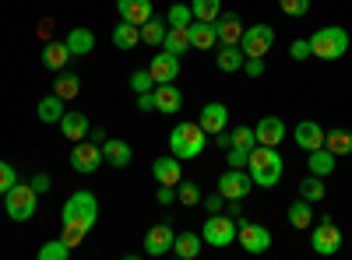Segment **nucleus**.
<instances>
[{
    "label": "nucleus",
    "mask_w": 352,
    "mask_h": 260,
    "mask_svg": "<svg viewBox=\"0 0 352 260\" xmlns=\"http://www.w3.org/2000/svg\"><path fill=\"white\" fill-rule=\"evenodd\" d=\"M247 172H250L254 187H261V190H272V187H278V180H282L285 162H282V155H278L275 148H268V144H257V148H250Z\"/></svg>",
    "instance_id": "1"
},
{
    "label": "nucleus",
    "mask_w": 352,
    "mask_h": 260,
    "mask_svg": "<svg viewBox=\"0 0 352 260\" xmlns=\"http://www.w3.org/2000/svg\"><path fill=\"white\" fill-rule=\"evenodd\" d=\"M307 43H310V56H317V60H342V56L349 53V32L338 28V25L317 28Z\"/></svg>",
    "instance_id": "2"
},
{
    "label": "nucleus",
    "mask_w": 352,
    "mask_h": 260,
    "mask_svg": "<svg viewBox=\"0 0 352 260\" xmlns=\"http://www.w3.org/2000/svg\"><path fill=\"white\" fill-rule=\"evenodd\" d=\"M204 144H208V134H204L201 123H176L173 134H169V152L187 162V158H197L204 152Z\"/></svg>",
    "instance_id": "3"
},
{
    "label": "nucleus",
    "mask_w": 352,
    "mask_h": 260,
    "mask_svg": "<svg viewBox=\"0 0 352 260\" xmlns=\"http://www.w3.org/2000/svg\"><path fill=\"white\" fill-rule=\"evenodd\" d=\"M99 222V200L96 193H88V190H78L64 200V225H81L92 233V225Z\"/></svg>",
    "instance_id": "4"
},
{
    "label": "nucleus",
    "mask_w": 352,
    "mask_h": 260,
    "mask_svg": "<svg viewBox=\"0 0 352 260\" xmlns=\"http://www.w3.org/2000/svg\"><path fill=\"white\" fill-rule=\"evenodd\" d=\"M4 208H8V218L11 222H28L39 208V190L32 183H14L8 193H4Z\"/></svg>",
    "instance_id": "5"
},
{
    "label": "nucleus",
    "mask_w": 352,
    "mask_h": 260,
    "mask_svg": "<svg viewBox=\"0 0 352 260\" xmlns=\"http://www.w3.org/2000/svg\"><path fill=\"white\" fill-rule=\"evenodd\" d=\"M236 233H240V225H236V218L232 215H208V222H204V233H201V239L208 243V246H229L232 239H236Z\"/></svg>",
    "instance_id": "6"
},
{
    "label": "nucleus",
    "mask_w": 352,
    "mask_h": 260,
    "mask_svg": "<svg viewBox=\"0 0 352 260\" xmlns=\"http://www.w3.org/2000/svg\"><path fill=\"white\" fill-rule=\"evenodd\" d=\"M102 148L92 141H74V148H71V169L81 172V176H92V172L102 165Z\"/></svg>",
    "instance_id": "7"
},
{
    "label": "nucleus",
    "mask_w": 352,
    "mask_h": 260,
    "mask_svg": "<svg viewBox=\"0 0 352 260\" xmlns=\"http://www.w3.org/2000/svg\"><path fill=\"white\" fill-rule=\"evenodd\" d=\"M310 246H314V253H320V257H335V253L342 250L338 225H335L331 218H320L317 228H314V236H310Z\"/></svg>",
    "instance_id": "8"
},
{
    "label": "nucleus",
    "mask_w": 352,
    "mask_h": 260,
    "mask_svg": "<svg viewBox=\"0 0 352 260\" xmlns=\"http://www.w3.org/2000/svg\"><path fill=\"white\" fill-rule=\"evenodd\" d=\"M236 225H240L236 239H240V246H243L247 253H264V250H272V233H268L264 225H254V222H247V218H240V215H236Z\"/></svg>",
    "instance_id": "9"
},
{
    "label": "nucleus",
    "mask_w": 352,
    "mask_h": 260,
    "mask_svg": "<svg viewBox=\"0 0 352 260\" xmlns=\"http://www.w3.org/2000/svg\"><path fill=\"white\" fill-rule=\"evenodd\" d=\"M275 46V28L272 25H250L243 28V39H240V49L247 56H264Z\"/></svg>",
    "instance_id": "10"
},
{
    "label": "nucleus",
    "mask_w": 352,
    "mask_h": 260,
    "mask_svg": "<svg viewBox=\"0 0 352 260\" xmlns=\"http://www.w3.org/2000/svg\"><path fill=\"white\" fill-rule=\"evenodd\" d=\"M250 187H254V180H250V172H243V169H229V172L219 176V193L226 200H243L250 193Z\"/></svg>",
    "instance_id": "11"
},
{
    "label": "nucleus",
    "mask_w": 352,
    "mask_h": 260,
    "mask_svg": "<svg viewBox=\"0 0 352 260\" xmlns=\"http://www.w3.org/2000/svg\"><path fill=\"white\" fill-rule=\"evenodd\" d=\"M173 243H176V233L166 222H159V225L148 228V236H144V253L148 257H166L173 250Z\"/></svg>",
    "instance_id": "12"
},
{
    "label": "nucleus",
    "mask_w": 352,
    "mask_h": 260,
    "mask_svg": "<svg viewBox=\"0 0 352 260\" xmlns=\"http://www.w3.org/2000/svg\"><path fill=\"white\" fill-rule=\"evenodd\" d=\"M197 123L204 127V134H208V137H215L219 130H226V127H229V109H226L222 102H204Z\"/></svg>",
    "instance_id": "13"
},
{
    "label": "nucleus",
    "mask_w": 352,
    "mask_h": 260,
    "mask_svg": "<svg viewBox=\"0 0 352 260\" xmlns=\"http://www.w3.org/2000/svg\"><path fill=\"white\" fill-rule=\"evenodd\" d=\"M152 176H155L159 187H176V183L184 180L180 158H176V155H162V158H155V162H152Z\"/></svg>",
    "instance_id": "14"
},
{
    "label": "nucleus",
    "mask_w": 352,
    "mask_h": 260,
    "mask_svg": "<svg viewBox=\"0 0 352 260\" xmlns=\"http://www.w3.org/2000/svg\"><path fill=\"white\" fill-rule=\"evenodd\" d=\"M148 74H152L155 84H169V81H176V74H180V56H173V53L162 49L155 60L148 64Z\"/></svg>",
    "instance_id": "15"
},
{
    "label": "nucleus",
    "mask_w": 352,
    "mask_h": 260,
    "mask_svg": "<svg viewBox=\"0 0 352 260\" xmlns=\"http://www.w3.org/2000/svg\"><path fill=\"white\" fill-rule=\"evenodd\" d=\"M285 123L278 120V117H261V123L254 127V137H257V144H268V148H278V144L285 141Z\"/></svg>",
    "instance_id": "16"
},
{
    "label": "nucleus",
    "mask_w": 352,
    "mask_h": 260,
    "mask_svg": "<svg viewBox=\"0 0 352 260\" xmlns=\"http://www.w3.org/2000/svg\"><path fill=\"white\" fill-rule=\"evenodd\" d=\"M190 49H215L219 46V28L215 21H190Z\"/></svg>",
    "instance_id": "17"
},
{
    "label": "nucleus",
    "mask_w": 352,
    "mask_h": 260,
    "mask_svg": "<svg viewBox=\"0 0 352 260\" xmlns=\"http://www.w3.org/2000/svg\"><path fill=\"white\" fill-rule=\"evenodd\" d=\"M152 95H155V109H159V113H166V117L180 113V106H184V95H180V88H176L173 81H169V84H155Z\"/></svg>",
    "instance_id": "18"
},
{
    "label": "nucleus",
    "mask_w": 352,
    "mask_h": 260,
    "mask_svg": "<svg viewBox=\"0 0 352 260\" xmlns=\"http://www.w3.org/2000/svg\"><path fill=\"white\" fill-rule=\"evenodd\" d=\"M116 11H120V21L144 25L152 18V0H116Z\"/></svg>",
    "instance_id": "19"
},
{
    "label": "nucleus",
    "mask_w": 352,
    "mask_h": 260,
    "mask_svg": "<svg viewBox=\"0 0 352 260\" xmlns=\"http://www.w3.org/2000/svg\"><path fill=\"white\" fill-rule=\"evenodd\" d=\"M296 144L303 152H314V148H324V127L320 123H314V120H303V123H296Z\"/></svg>",
    "instance_id": "20"
},
{
    "label": "nucleus",
    "mask_w": 352,
    "mask_h": 260,
    "mask_svg": "<svg viewBox=\"0 0 352 260\" xmlns=\"http://www.w3.org/2000/svg\"><path fill=\"white\" fill-rule=\"evenodd\" d=\"M215 28H219V43H222V46H240V39H243V21H240V14L219 18Z\"/></svg>",
    "instance_id": "21"
},
{
    "label": "nucleus",
    "mask_w": 352,
    "mask_h": 260,
    "mask_svg": "<svg viewBox=\"0 0 352 260\" xmlns=\"http://www.w3.org/2000/svg\"><path fill=\"white\" fill-rule=\"evenodd\" d=\"M335 165H338V155H331L328 148H314V152H307V169L314 172V176H331Z\"/></svg>",
    "instance_id": "22"
},
{
    "label": "nucleus",
    "mask_w": 352,
    "mask_h": 260,
    "mask_svg": "<svg viewBox=\"0 0 352 260\" xmlns=\"http://www.w3.org/2000/svg\"><path fill=\"white\" fill-rule=\"evenodd\" d=\"M60 130H64L67 141H85L88 130H92V123H88L85 113H64V117H60Z\"/></svg>",
    "instance_id": "23"
},
{
    "label": "nucleus",
    "mask_w": 352,
    "mask_h": 260,
    "mask_svg": "<svg viewBox=\"0 0 352 260\" xmlns=\"http://www.w3.org/2000/svg\"><path fill=\"white\" fill-rule=\"evenodd\" d=\"M43 64L56 74V71H64L67 64H71V49H67V43H46L43 46Z\"/></svg>",
    "instance_id": "24"
},
{
    "label": "nucleus",
    "mask_w": 352,
    "mask_h": 260,
    "mask_svg": "<svg viewBox=\"0 0 352 260\" xmlns=\"http://www.w3.org/2000/svg\"><path fill=\"white\" fill-rule=\"evenodd\" d=\"M243 64H247V53H243L240 46H222V49L215 53V67H219V71H226V74L243 71Z\"/></svg>",
    "instance_id": "25"
},
{
    "label": "nucleus",
    "mask_w": 352,
    "mask_h": 260,
    "mask_svg": "<svg viewBox=\"0 0 352 260\" xmlns=\"http://www.w3.org/2000/svg\"><path fill=\"white\" fill-rule=\"evenodd\" d=\"M102 158H106L113 169H124V165H131L134 152H131L127 141H106V144H102Z\"/></svg>",
    "instance_id": "26"
},
{
    "label": "nucleus",
    "mask_w": 352,
    "mask_h": 260,
    "mask_svg": "<svg viewBox=\"0 0 352 260\" xmlns=\"http://www.w3.org/2000/svg\"><path fill=\"white\" fill-rule=\"evenodd\" d=\"M67 49H71V56H88V53H92L96 49V36L92 32H88V28H71V32H67Z\"/></svg>",
    "instance_id": "27"
},
{
    "label": "nucleus",
    "mask_w": 352,
    "mask_h": 260,
    "mask_svg": "<svg viewBox=\"0 0 352 260\" xmlns=\"http://www.w3.org/2000/svg\"><path fill=\"white\" fill-rule=\"evenodd\" d=\"M36 117L43 120V123H60V117H64V99L60 95H46V99H39V106H36Z\"/></svg>",
    "instance_id": "28"
},
{
    "label": "nucleus",
    "mask_w": 352,
    "mask_h": 260,
    "mask_svg": "<svg viewBox=\"0 0 352 260\" xmlns=\"http://www.w3.org/2000/svg\"><path fill=\"white\" fill-rule=\"evenodd\" d=\"M141 43V25H131V21H120L113 28V46L116 49H134Z\"/></svg>",
    "instance_id": "29"
},
{
    "label": "nucleus",
    "mask_w": 352,
    "mask_h": 260,
    "mask_svg": "<svg viewBox=\"0 0 352 260\" xmlns=\"http://www.w3.org/2000/svg\"><path fill=\"white\" fill-rule=\"evenodd\" d=\"M162 49L173 53V56H184V53L190 49V28H166Z\"/></svg>",
    "instance_id": "30"
},
{
    "label": "nucleus",
    "mask_w": 352,
    "mask_h": 260,
    "mask_svg": "<svg viewBox=\"0 0 352 260\" xmlns=\"http://www.w3.org/2000/svg\"><path fill=\"white\" fill-rule=\"evenodd\" d=\"M53 92L60 95L64 102H67V99H78V95H81V78H78V74H71V71H56Z\"/></svg>",
    "instance_id": "31"
},
{
    "label": "nucleus",
    "mask_w": 352,
    "mask_h": 260,
    "mask_svg": "<svg viewBox=\"0 0 352 260\" xmlns=\"http://www.w3.org/2000/svg\"><path fill=\"white\" fill-rule=\"evenodd\" d=\"M289 225L292 228H310L314 225V204H310V200H292V204H289Z\"/></svg>",
    "instance_id": "32"
},
{
    "label": "nucleus",
    "mask_w": 352,
    "mask_h": 260,
    "mask_svg": "<svg viewBox=\"0 0 352 260\" xmlns=\"http://www.w3.org/2000/svg\"><path fill=\"white\" fill-rule=\"evenodd\" d=\"M324 148L331 155H352V130H328L324 134Z\"/></svg>",
    "instance_id": "33"
},
{
    "label": "nucleus",
    "mask_w": 352,
    "mask_h": 260,
    "mask_svg": "<svg viewBox=\"0 0 352 260\" xmlns=\"http://www.w3.org/2000/svg\"><path fill=\"white\" fill-rule=\"evenodd\" d=\"M201 236L197 233H180L176 236V243H173V250H176V257H184V260H194L197 253H201Z\"/></svg>",
    "instance_id": "34"
},
{
    "label": "nucleus",
    "mask_w": 352,
    "mask_h": 260,
    "mask_svg": "<svg viewBox=\"0 0 352 260\" xmlns=\"http://www.w3.org/2000/svg\"><path fill=\"white\" fill-rule=\"evenodd\" d=\"M166 21H159L155 14L148 18V21H144L141 25V43H148V46H162V39H166Z\"/></svg>",
    "instance_id": "35"
},
{
    "label": "nucleus",
    "mask_w": 352,
    "mask_h": 260,
    "mask_svg": "<svg viewBox=\"0 0 352 260\" xmlns=\"http://www.w3.org/2000/svg\"><path fill=\"white\" fill-rule=\"evenodd\" d=\"M190 11H194V21H219L222 0H190Z\"/></svg>",
    "instance_id": "36"
},
{
    "label": "nucleus",
    "mask_w": 352,
    "mask_h": 260,
    "mask_svg": "<svg viewBox=\"0 0 352 260\" xmlns=\"http://www.w3.org/2000/svg\"><path fill=\"white\" fill-rule=\"evenodd\" d=\"M324 176H314V172H310V180H303L300 183V197L303 200H310V204H317V200H324Z\"/></svg>",
    "instance_id": "37"
},
{
    "label": "nucleus",
    "mask_w": 352,
    "mask_h": 260,
    "mask_svg": "<svg viewBox=\"0 0 352 260\" xmlns=\"http://www.w3.org/2000/svg\"><path fill=\"white\" fill-rule=\"evenodd\" d=\"M190 21H194L190 4H173V8L166 11V25H169V28H187Z\"/></svg>",
    "instance_id": "38"
},
{
    "label": "nucleus",
    "mask_w": 352,
    "mask_h": 260,
    "mask_svg": "<svg viewBox=\"0 0 352 260\" xmlns=\"http://www.w3.org/2000/svg\"><path fill=\"white\" fill-rule=\"evenodd\" d=\"M176 200H180V204H187V208L201 204V187L190 183V180H180V183H176Z\"/></svg>",
    "instance_id": "39"
},
{
    "label": "nucleus",
    "mask_w": 352,
    "mask_h": 260,
    "mask_svg": "<svg viewBox=\"0 0 352 260\" xmlns=\"http://www.w3.org/2000/svg\"><path fill=\"white\" fill-rule=\"evenodd\" d=\"M36 257H39V260H67V257H71V246H67L64 239H53V243H43Z\"/></svg>",
    "instance_id": "40"
},
{
    "label": "nucleus",
    "mask_w": 352,
    "mask_h": 260,
    "mask_svg": "<svg viewBox=\"0 0 352 260\" xmlns=\"http://www.w3.org/2000/svg\"><path fill=\"white\" fill-rule=\"evenodd\" d=\"M232 148H257V137H254V127H232Z\"/></svg>",
    "instance_id": "41"
},
{
    "label": "nucleus",
    "mask_w": 352,
    "mask_h": 260,
    "mask_svg": "<svg viewBox=\"0 0 352 260\" xmlns=\"http://www.w3.org/2000/svg\"><path fill=\"white\" fill-rule=\"evenodd\" d=\"M152 88H155V81H152L148 67H144V71H134V74H131V92H134V95H141V92H152Z\"/></svg>",
    "instance_id": "42"
},
{
    "label": "nucleus",
    "mask_w": 352,
    "mask_h": 260,
    "mask_svg": "<svg viewBox=\"0 0 352 260\" xmlns=\"http://www.w3.org/2000/svg\"><path fill=\"white\" fill-rule=\"evenodd\" d=\"M282 4V11L289 14V18H303L307 11H310V0H278Z\"/></svg>",
    "instance_id": "43"
},
{
    "label": "nucleus",
    "mask_w": 352,
    "mask_h": 260,
    "mask_svg": "<svg viewBox=\"0 0 352 260\" xmlns=\"http://www.w3.org/2000/svg\"><path fill=\"white\" fill-rule=\"evenodd\" d=\"M14 183H18V172H14V165H11V162H0V193H8Z\"/></svg>",
    "instance_id": "44"
},
{
    "label": "nucleus",
    "mask_w": 352,
    "mask_h": 260,
    "mask_svg": "<svg viewBox=\"0 0 352 260\" xmlns=\"http://www.w3.org/2000/svg\"><path fill=\"white\" fill-rule=\"evenodd\" d=\"M226 162H229V169H247L250 152H243V148H226Z\"/></svg>",
    "instance_id": "45"
},
{
    "label": "nucleus",
    "mask_w": 352,
    "mask_h": 260,
    "mask_svg": "<svg viewBox=\"0 0 352 260\" xmlns=\"http://www.w3.org/2000/svg\"><path fill=\"white\" fill-rule=\"evenodd\" d=\"M85 236H88V228H81V225H64V236H60V239H64V243L74 250V246H78Z\"/></svg>",
    "instance_id": "46"
},
{
    "label": "nucleus",
    "mask_w": 352,
    "mask_h": 260,
    "mask_svg": "<svg viewBox=\"0 0 352 260\" xmlns=\"http://www.w3.org/2000/svg\"><path fill=\"white\" fill-rule=\"evenodd\" d=\"M204 211H208V215H219V211H226V197L215 190V193H208V197H204Z\"/></svg>",
    "instance_id": "47"
},
{
    "label": "nucleus",
    "mask_w": 352,
    "mask_h": 260,
    "mask_svg": "<svg viewBox=\"0 0 352 260\" xmlns=\"http://www.w3.org/2000/svg\"><path fill=\"white\" fill-rule=\"evenodd\" d=\"M289 56H292V60H310V43L307 39H296V43L289 46Z\"/></svg>",
    "instance_id": "48"
},
{
    "label": "nucleus",
    "mask_w": 352,
    "mask_h": 260,
    "mask_svg": "<svg viewBox=\"0 0 352 260\" xmlns=\"http://www.w3.org/2000/svg\"><path fill=\"white\" fill-rule=\"evenodd\" d=\"M243 71H247V78H261L264 74V56H247Z\"/></svg>",
    "instance_id": "49"
},
{
    "label": "nucleus",
    "mask_w": 352,
    "mask_h": 260,
    "mask_svg": "<svg viewBox=\"0 0 352 260\" xmlns=\"http://www.w3.org/2000/svg\"><path fill=\"white\" fill-rule=\"evenodd\" d=\"M155 200H159V204H176V187H159Z\"/></svg>",
    "instance_id": "50"
},
{
    "label": "nucleus",
    "mask_w": 352,
    "mask_h": 260,
    "mask_svg": "<svg viewBox=\"0 0 352 260\" xmlns=\"http://www.w3.org/2000/svg\"><path fill=\"white\" fill-rule=\"evenodd\" d=\"M138 109H141V113L155 109V95H152V92H141V95H138Z\"/></svg>",
    "instance_id": "51"
},
{
    "label": "nucleus",
    "mask_w": 352,
    "mask_h": 260,
    "mask_svg": "<svg viewBox=\"0 0 352 260\" xmlns=\"http://www.w3.org/2000/svg\"><path fill=\"white\" fill-rule=\"evenodd\" d=\"M32 187H36V190H39V193H46V190H50V187H53V180H50V176H46V172H39V176H36V180H32Z\"/></svg>",
    "instance_id": "52"
},
{
    "label": "nucleus",
    "mask_w": 352,
    "mask_h": 260,
    "mask_svg": "<svg viewBox=\"0 0 352 260\" xmlns=\"http://www.w3.org/2000/svg\"><path fill=\"white\" fill-rule=\"evenodd\" d=\"M215 144H219V148H232V130H219L215 134Z\"/></svg>",
    "instance_id": "53"
},
{
    "label": "nucleus",
    "mask_w": 352,
    "mask_h": 260,
    "mask_svg": "<svg viewBox=\"0 0 352 260\" xmlns=\"http://www.w3.org/2000/svg\"><path fill=\"white\" fill-rule=\"evenodd\" d=\"M88 137H92V144H99V148H102V144H106V141H109V137H106V130H102V127H92V130H88Z\"/></svg>",
    "instance_id": "54"
}]
</instances>
